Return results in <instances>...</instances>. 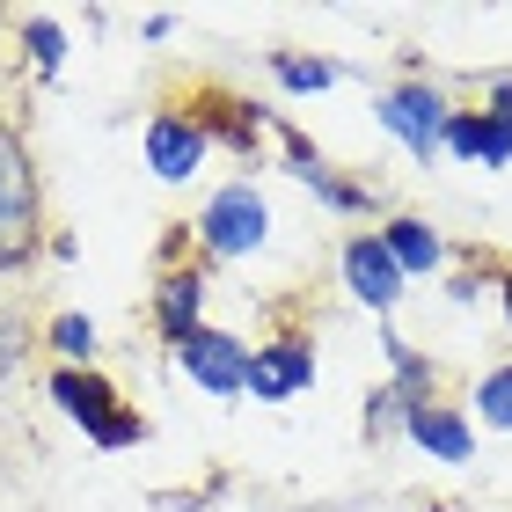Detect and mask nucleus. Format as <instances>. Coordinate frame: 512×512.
I'll list each match as a JSON object with an SVG mask.
<instances>
[{
	"instance_id": "nucleus-1",
	"label": "nucleus",
	"mask_w": 512,
	"mask_h": 512,
	"mask_svg": "<svg viewBox=\"0 0 512 512\" xmlns=\"http://www.w3.org/2000/svg\"><path fill=\"white\" fill-rule=\"evenodd\" d=\"M44 395L59 403L66 425H81L88 432V447H103V454H125L139 447L154 425H147V410L125 403V388L103 374V366H52V381H44Z\"/></svg>"
},
{
	"instance_id": "nucleus-2",
	"label": "nucleus",
	"mask_w": 512,
	"mask_h": 512,
	"mask_svg": "<svg viewBox=\"0 0 512 512\" xmlns=\"http://www.w3.org/2000/svg\"><path fill=\"white\" fill-rule=\"evenodd\" d=\"M198 235V256L205 264H242V256H256L271 242V198L256 191V176H235V183H213L191 220Z\"/></svg>"
},
{
	"instance_id": "nucleus-3",
	"label": "nucleus",
	"mask_w": 512,
	"mask_h": 512,
	"mask_svg": "<svg viewBox=\"0 0 512 512\" xmlns=\"http://www.w3.org/2000/svg\"><path fill=\"white\" fill-rule=\"evenodd\" d=\"M44 235V191H37V154L15 125H0V271H22Z\"/></svg>"
},
{
	"instance_id": "nucleus-4",
	"label": "nucleus",
	"mask_w": 512,
	"mask_h": 512,
	"mask_svg": "<svg viewBox=\"0 0 512 512\" xmlns=\"http://www.w3.org/2000/svg\"><path fill=\"white\" fill-rule=\"evenodd\" d=\"M447 118H454V96H447V88H432V81H395V88L374 96V125L388 139H403L417 169H432V161H439V132H447Z\"/></svg>"
},
{
	"instance_id": "nucleus-5",
	"label": "nucleus",
	"mask_w": 512,
	"mask_h": 512,
	"mask_svg": "<svg viewBox=\"0 0 512 512\" xmlns=\"http://www.w3.org/2000/svg\"><path fill=\"white\" fill-rule=\"evenodd\" d=\"M176 366L213 395V403H242V395H249V337L220 330V322H205V330L183 337L176 344Z\"/></svg>"
},
{
	"instance_id": "nucleus-6",
	"label": "nucleus",
	"mask_w": 512,
	"mask_h": 512,
	"mask_svg": "<svg viewBox=\"0 0 512 512\" xmlns=\"http://www.w3.org/2000/svg\"><path fill=\"white\" fill-rule=\"evenodd\" d=\"M139 154H147V169L161 183H191L205 161H213V139H205V125L183 103H161L154 118L139 125Z\"/></svg>"
},
{
	"instance_id": "nucleus-7",
	"label": "nucleus",
	"mask_w": 512,
	"mask_h": 512,
	"mask_svg": "<svg viewBox=\"0 0 512 512\" xmlns=\"http://www.w3.org/2000/svg\"><path fill=\"white\" fill-rule=\"evenodd\" d=\"M322 374V359H315V337H300V330H278L264 344H249V395L256 403H293V395H308Z\"/></svg>"
},
{
	"instance_id": "nucleus-8",
	"label": "nucleus",
	"mask_w": 512,
	"mask_h": 512,
	"mask_svg": "<svg viewBox=\"0 0 512 512\" xmlns=\"http://www.w3.org/2000/svg\"><path fill=\"white\" fill-rule=\"evenodd\" d=\"M337 278H344V293L359 300V308H374L381 322L403 308V293H410V278L395 271V256L381 249V235L374 227H359V235H344V249H337Z\"/></svg>"
},
{
	"instance_id": "nucleus-9",
	"label": "nucleus",
	"mask_w": 512,
	"mask_h": 512,
	"mask_svg": "<svg viewBox=\"0 0 512 512\" xmlns=\"http://www.w3.org/2000/svg\"><path fill=\"white\" fill-rule=\"evenodd\" d=\"M403 439H410V447H425L439 469H469L483 432H476V417L461 410V403H447V395H425V403L403 410Z\"/></svg>"
},
{
	"instance_id": "nucleus-10",
	"label": "nucleus",
	"mask_w": 512,
	"mask_h": 512,
	"mask_svg": "<svg viewBox=\"0 0 512 512\" xmlns=\"http://www.w3.org/2000/svg\"><path fill=\"white\" fill-rule=\"evenodd\" d=\"M205 300H213V278H205V264L191 256V264H169V271H154V293H147V315H154V330L161 344H176L205 330Z\"/></svg>"
},
{
	"instance_id": "nucleus-11",
	"label": "nucleus",
	"mask_w": 512,
	"mask_h": 512,
	"mask_svg": "<svg viewBox=\"0 0 512 512\" xmlns=\"http://www.w3.org/2000/svg\"><path fill=\"white\" fill-rule=\"evenodd\" d=\"M191 118L205 125V139H213V154L227 147V154H235V161H249V169H256V161H264V110H256L249 96H227V88H198V110H191Z\"/></svg>"
},
{
	"instance_id": "nucleus-12",
	"label": "nucleus",
	"mask_w": 512,
	"mask_h": 512,
	"mask_svg": "<svg viewBox=\"0 0 512 512\" xmlns=\"http://www.w3.org/2000/svg\"><path fill=\"white\" fill-rule=\"evenodd\" d=\"M374 235H381V249L395 256V271H403V278H439V271H447V256H454L447 235H439L425 213H388Z\"/></svg>"
},
{
	"instance_id": "nucleus-13",
	"label": "nucleus",
	"mask_w": 512,
	"mask_h": 512,
	"mask_svg": "<svg viewBox=\"0 0 512 512\" xmlns=\"http://www.w3.org/2000/svg\"><path fill=\"white\" fill-rule=\"evenodd\" d=\"M286 176H293L315 205H330L337 220H374V213H381V183H352L337 161H322V154L300 161V169H286Z\"/></svg>"
},
{
	"instance_id": "nucleus-14",
	"label": "nucleus",
	"mask_w": 512,
	"mask_h": 512,
	"mask_svg": "<svg viewBox=\"0 0 512 512\" xmlns=\"http://www.w3.org/2000/svg\"><path fill=\"white\" fill-rule=\"evenodd\" d=\"M381 359H388V381L410 395V403H425V395H439V366L417 352V344L403 337V330H388L381 322Z\"/></svg>"
},
{
	"instance_id": "nucleus-15",
	"label": "nucleus",
	"mask_w": 512,
	"mask_h": 512,
	"mask_svg": "<svg viewBox=\"0 0 512 512\" xmlns=\"http://www.w3.org/2000/svg\"><path fill=\"white\" fill-rule=\"evenodd\" d=\"M271 81L286 88V96H330L344 81V66L322 59V52H271Z\"/></svg>"
},
{
	"instance_id": "nucleus-16",
	"label": "nucleus",
	"mask_w": 512,
	"mask_h": 512,
	"mask_svg": "<svg viewBox=\"0 0 512 512\" xmlns=\"http://www.w3.org/2000/svg\"><path fill=\"white\" fill-rule=\"evenodd\" d=\"M66 30H59V15H22V59H30V74L37 81H59L66 74Z\"/></svg>"
},
{
	"instance_id": "nucleus-17",
	"label": "nucleus",
	"mask_w": 512,
	"mask_h": 512,
	"mask_svg": "<svg viewBox=\"0 0 512 512\" xmlns=\"http://www.w3.org/2000/svg\"><path fill=\"white\" fill-rule=\"evenodd\" d=\"M469 417H476V432H512V359H498L491 374H476Z\"/></svg>"
},
{
	"instance_id": "nucleus-18",
	"label": "nucleus",
	"mask_w": 512,
	"mask_h": 512,
	"mask_svg": "<svg viewBox=\"0 0 512 512\" xmlns=\"http://www.w3.org/2000/svg\"><path fill=\"white\" fill-rule=\"evenodd\" d=\"M44 344L59 352V366H96V352H103V330H96V315H52Z\"/></svg>"
},
{
	"instance_id": "nucleus-19",
	"label": "nucleus",
	"mask_w": 512,
	"mask_h": 512,
	"mask_svg": "<svg viewBox=\"0 0 512 512\" xmlns=\"http://www.w3.org/2000/svg\"><path fill=\"white\" fill-rule=\"evenodd\" d=\"M403 410H410V395L395 388V381H374V388H366V410H359L366 439H374V447H381V439H395V432H403Z\"/></svg>"
},
{
	"instance_id": "nucleus-20",
	"label": "nucleus",
	"mask_w": 512,
	"mask_h": 512,
	"mask_svg": "<svg viewBox=\"0 0 512 512\" xmlns=\"http://www.w3.org/2000/svg\"><path fill=\"white\" fill-rule=\"evenodd\" d=\"M476 169H512V118H491L476 103Z\"/></svg>"
},
{
	"instance_id": "nucleus-21",
	"label": "nucleus",
	"mask_w": 512,
	"mask_h": 512,
	"mask_svg": "<svg viewBox=\"0 0 512 512\" xmlns=\"http://www.w3.org/2000/svg\"><path fill=\"white\" fill-rule=\"evenodd\" d=\"M439 154H454V161H469V169H476V103H454L447 132H439Z\"/></svg>"
},
{
	"instance_id": "nucleus-22",
	"label": "nucleus",
	"mask_w": 512,
	"mask_h": 512,
	"mask_svg": "<svg viewBox=\"0 0 512 512\" xmlns=\"http://www.w3.org/2000/svg\"><path fill=\"white\" fill-rule=\"evenodd\" d=\"M15 366H22V322H15V315H0V388H8Z\"/></svg>"
},
{
	"instance_id": "nucleus-23",
	"label": "nucleus",
	"mask_w": 512,
	"mask_h": 512,
	"mask_svg": "<svg viewBox=\"0 0 512 512\" xmlns=\"http://www.w3.org/2000/svg\"><path fill=\"white\" fill-rule=\"evenodd\" d=\"M483 286H498V264H491V271H454V278H447V300H461V308H469Z\"/></svg>"
},
{
	"instance_id": "nucleus-24",
	"label": "nucleus",
	"mask_w": 512,
	"mask_h": 512,
	"mask_svg": "<svg viewBox=\"0 0 512 512\" xmlns=\"http://www.w3.org/2000/svg\"><path fill=\"white\" fill-rule=\"evenodd\" d=\"M498 308H505V330H512V264H498Z\"/></svg>"
},
{
	"instance_id": "nucleus-25",
	"label": "nucleus",
	"mask_w": 512,
	"mask_h": 512,
	"mask_svg": "<svg viewBox=\"0 0 512 512\" xmlns=\"http://www.w3.org/2000/svg\"><path fill=\"white\" fill-rule=\"evenodd\" d=\"M425 512H454V505H425Z\"/></svg>"
}]
</instances>
